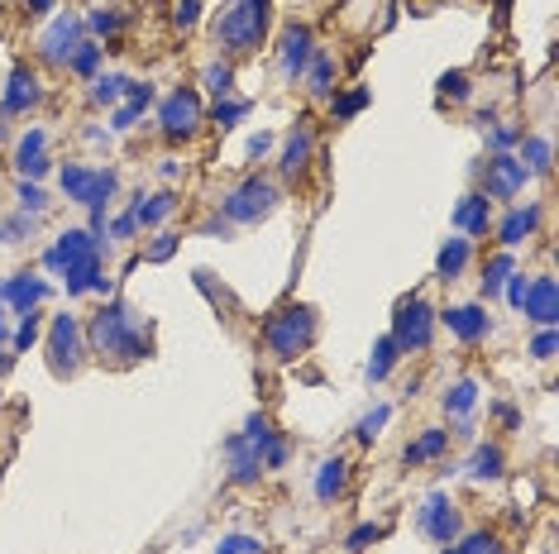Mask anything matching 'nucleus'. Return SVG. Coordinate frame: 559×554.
<instances>
[{"instance_id": "nucleus-29", "label": "nucleus", "mask_w": 559, "mask_h": 554, "mask_svg": "<svg viewBox=\"0 0 559 554\" xmlns=\"http://www.w3.org/2000/svg\"><path fill=\"white\" fill-rule=\"evenodd\" d=\"M172 211H177V196H172V192H158V196H149V201L139 196V206H134V220H139V225H163Z\"/></svg>"}, {"instance_id": "nucleus-4", "label": "nucleus", "mask_w": 559, "mask_h": 554, "mask_svg": "<svg viewBox=\"0 0 559 554\" xmlns=\"http://www.w3.org/2000/svg\"><path fill=\"white\" fill-rule=\"evenodd\" d=\"M273 211H278V187L268 177H244L235 192L220 201V215L230 225H258L263 215H273Z\"/></svg>"}, {"instance_id": "nucleus-17", "label": "nucleus", "mask_w": 559, "mask_h": 554, "mask_svg": "<svg viewBox=\"0 0 559 554\" xmlns=\"http://www.w3.org/2000/svg\"><path fill=\"white\" fill-rule=\"evenodd\" d=\"M311 149H316V129L301 120L292 134H287V144H282V177H301L306 172V163H311Z\"/></svg>"}, {"instance_id": "nucleus-61", "label": "nucleus", "mask_w": 559, "mask_h": 554, "mask_svg": "<svg viewBox=\"0 0 559 554\" xmlns=\"http://www.w3.org/2000/svg\"><path fill=\"white\" fill-rule=\"evenodd\" d=\"M0 120H5V110H0ZM0 134H5V125H0Z\"/></svg>"}, {"instance_id": "nucleus-25", "label": "nucleus", "mask_w": 559, "mask_h": 554, "mask_svg": "<svg viewBox=\"0 0 559 554\" xmlns=\"http://www.w3.org/2000/svg\"><path fill=\"white\" fill-rule=\"evenodd\" d=\"M344 483H349V464L335 454V459H325L321 473H316V497H321V502H335L344 492Z\"/></svg>"}, {"instance_id": "nucleus-35", "label": "nucleus", "mask_w": 559, "mask_h": 554, "mask_svg": "<svg viewBox=\"0 0 559 554\" xmlns=\"http://www.w3.org/2000/svg\"><path fill=\"white\" fill-rule=\"evenodd\" d=\"M125 77H115V72H110V77H96V82H91V101H96V106H110V101H120V96H125Z\"/></svg>"}, {"instance_id": "nucleus-31", "label": "nucleus", "mask_w": 559, "mask_h": 554, "mask_svg": "<svg viewBox=\"0 0 559 554\" xmlns=\"http://www.w3.org/2000/svg\"><path fill=\"white\" fill-rule=\"evenodd\" d=\"M201 86L211 91L215 101H230V91H235V67L230 63H211L201 72Z\"/></svg>"}, {"instance_id": "nucleus-43", "label": "nucleus", "mask_w": 559, "mask_h": 554, "mask_svg": "<svg viewBox=\"0 0 559 554\" xmlns=\"http://www.w3.org/2000/svg\"><path fill=\"white\" fill-rule=\"evenodd\" d=\"M440 96L464 101V96H469V77H464V72H445V77H440Z\"/></svg>"}, {"instance_id": "nucleus-54", "label": "nucleus", "mask_w": 559, "mask_h": 554, "mask_svg": "<svg viewBox=\"0 0 559 554\" xmlns=\"http://www.w3.org/2000/svg\"><path fill=\"white\" fill-rule=\"evenodd\" d=\"M526 287H531V282H526V277H507V301H512L516 311H521V301H526Z\"/></svg>"}, {"instance_id": "nucleus-58", "label": "nucleus", "mask_w": 559, "mask_h": 554, "mask_svg": "<svg viewBox=\"0 0 559 554\" xmlns=\"http://www.w3.org/2000/svg\"><path fill=\"white\" fill-rule=\"evenodd\" d=\"M48 5H53V0H29V15H43Z\"/></svg>"}, {"instance_id": "nucleus-28", "label": "nucleus", "mask_w": 559, "mask_h": 554, "mask_svg": "<svg viewBox=\"0 0 559 554\" xmlns=\"http://www.w3.org/2000/svg\"><path fill=\"white\" fill-rule=\"evenodd\" d=\"M516 273V258L512 249H502L497 258H488V268H483V297H497L502 287H507V277Z\"/></svg>"}, {"instance_id": "nucleus-32", "label": "nucleus", "mask_w": 559, "mask_h": 554, "mask_svg": "<svg viewBox=\"0 0 559 554\" xmlns=\"http://www.w3.org/2000/svg\"><path fill=\"white\" fill-rule=\"evenodd\" d=\"M473 406H478V383H473V378H459V383L445 392V411H450V416H469Z\"/></svg>"}, {"instance_id": "nucleus-44", "label": "nucleus", "mask_w": 559, "mask_h": 554, "mask_svg": "<svg viewBox=\"0 0 559 554\" xmlns=\"http://www.w3.org/2000/svg\"><path fill=\"white\" fill-rule=\"evenodd\" d=\"M172 254H177V235H158L149 249H144V258H149V263H168Z\"/></svg>"}, {"instance_id": "nucleus-6", "label": "nucleus", "mask_w": 559, "mask_h": 554, "mask_svg": "<svg viewBox=\"0 0 559 554\" xmlns=\"http://www.w3.org/2000/svg\"><path fill=\"white\" fill-rule=\"evenodd\" d=\"M58 182H63L67 201H77L86 211H106V201L115 196V187H120V177L110 168H82V163H67Z\"/></svg>"}, {"instance_id": "nucleus-39", "label": "nucleus", "mask_w": 559, "mask_h": 554, "mask_svg": "<svg viewBox=\"0 0 559 554\" xmlns=\"http://www.w3.org/2000/svg\"><path fill=\"white\" fill-rule=\"evenodd\" d=\"M20 211H24V215H34V220L48 211V196H43L34 182H24V177H20Z\"/></svg>"}, {"instance_id": "nucleus-2", "label": "nucleus", "mask_w": 559, "mask_h": 554, "mask_svg": "<svg viewBox=\"0 0 559 554\" xmlns=\"http://www.w3.org/2000/svg\"><path fill=\"white\" fill-rule=\"evenodd\" d=\"M268 20H273V0H235L220 20H215V43H220V53H230V58H244V53H254L263 34H268Z\"/></svg>"}, {"instance_id": "nucleus-48", "label": "nucleus", "mask_w": 559, "mask_h": 554, "mask_svg": "<svg viewBox=\"0 0 559 554\" xmlns=\"http://www.w3.org/2000/svg\"><path fill=\"white\" fill-rule=\"evenodd\" d=\"M86 24H91L96 34H106V39H110V34H120V10H96Z\"/></svg>"}, {"instance_id": "nucleus-52", "label": "nucleus", "mask_w": 559, "mask_h": 554, "mask_svg": "<svg viewBox=\"0 0 559 554\" xmlns=\"http://www.w3.org/2000/svg\"><path fill=\"white\" fill-rule=\"evenodd\" d=\"M196 15H201V0H182L172 20H177V29H192V24H196Z\"/></svg>"}, {"instance_id": "nucleus-50", "label": "nucleus", "mask_w": 559, "mask_h": 554, "mask_svg": "<svg viewBox=\"0 0 559 554\" xmlns=\"http://www.w3.org/2000/svg\"><path fill=\"white\" fill-rule=\"evenodd\" d=\"M125 96H129V106H134V110L153 106V86H149V82H129V86H125Z\"/></svg>"}, {"instance_id": "nucleus-42", "label": "nucleus", "mask_w": 559, "mask_h": 554, "mask_svg": "<svg viewBox=\"0 0 559 554\" xmlns=\"http://www.w3.org/2000/svg\"><path fill=\"white\" fill-rule=\"evenodd\" d=\"M39 311H24V320H20V330H15V349H29V344L39 340Z\"/></svg>"}, {"instance_id": "nucleus-41", "label": "nucleus", "mask_w": 559, "mask_h": 554, "mask_svg": "<svg viewBox=\"0 0 559 554\" xmlns=\"http://www.w3.org/2000/svg\"><path fill=\"white\" fill-rule=\"evenodd\" d=\"M29 230H34V215H24V211H20L15 220H5V225H0V239H5V244H20Z\"/></svg>"}, {"instance_id": "nucleus-12", "label": "nucleus", "mask_w": 559, "mask_h": 554, "mask_svg": "<svg viewBox=\"0 0 559 554\" xmlns=\"http://www.w3.org/2000/svg\"><path fill=\"white\" fill-rule=\"evenodd\" d=\"M82 29H86V20L82 15H63V20H53L48 24V34H43V58H48V63H58V67H67L72 63V53H77V48H82Z\"/></svg>"}, {"instance_id": "nucleus-24", "label": "nucleus", "mask_w": 559, "mask_h": 554, "mask_svg": "<svg viewBox=\"0 0 559 554\" xmlns=\"http://www.w3.org/2000/svg\"><path fill=\"white\" fill-rule=\"evenodd\" d=\"M43 297H48V282H39V277H15V282H5V301H10L20 316L34 311Z\"/></svg>"}, {"instance_id": "nucleus-30", "label": "nucleus", "mask_w": 559, "mask_h": 554, "mask_svg": "<svg viewBox=\"0 0 559 554\" xmlns=\"http://www.w3.org/2000/svg\"><path fill=\"white\" fill-rule=\"evenodd\" d=\"M397 359H402V349L392 344V335H383V340L373 344V359H368V383H383L387 373L397 368Z\"/></svg>"}, {"instance_id": "nucleus-20", "label": "nucleus", "mask_w": 559, "mask_h": 554, "mask_svg": "<svg viewBox=\"0 0 559 554\" xmlns=\"http://www.w3.org/2000/svg\"><path fill=\"white\" fill-rule=\"evenodd\" d=\"M435 320H445V325H450V330H454V335H459L464 344L483 340V335L493 330V320H488V311H483V306H450L445 316H435Z\"/></svg>"}, {"instance_id": "nucleus-21", "label": "nucleus", "mask_w": 559, "mask_h": 554, "mask_svg": "<svg viewBox=\"0 0 559 554\" xmlns=\"http://www.w3.org/2000/svg\"><path fill=\"white\" fill-rule=\"evenodd\" d=\"M536 225H540V206L531 201V206H516L502 225H497V239H502V249H516V244H526V239L536 235Z\"/></svg>"}, {"instance_id": "nucleus-7", "label": "nucleus", "mask_w": 559, "mask_h": 554, "mask_svg": "<svg viewBox=\"0 0 559 554\" xmlns=\"http://www.w3.org/2000/svg\"><path fill=\"white\" fill-rule=\"evenodd\" d=\"M430 340H435V311H430L426 297H411L397 306V320H392V344L402 354H426Z\"/></svg>"}, {"instance_id": "nucleus-46", "label": "nucleus", "mask_w": 559, "mask_h": 554, "mask_svg": "<svg viewBox=\"0 0 559 554\" xmlns=\"http://www.w3.org/2000/svg\"><path fill=\"white\" fill-rule=\"evenodd\" d=\"M244 115H249L244 101H215V125H235V120H244Z\"/></svg>"}, {"instance_id": "nucleus-63", "label": "nucleus", "mask_w": 559, "mask_h": 554, "mask_svg": "<svg viewBox=\"0 0 559 554\" xmlns=\"http://www.w3.org/2000/svg\"><path fill=\"white\" fill-rule=\"evenodd\" d=\"M440 554H450V550H440Z\"/></svg>"}, {"instance_id": "nucleus-55", "label": "nucleus", "mask_w": 559, "mask_h": 554, "mask_svg": "<svg viewBox=\"0 0 559 554\" xmlns=\"http://www.w3.org/2000/svg\"><path fill=\"white\" fill-rule=\"evenodd\" d=\"M144 110H134V106H125V110H115V120H110V129H129L134 120H139Z\"/></svg>"}, {"instance_id": "nucleus-11", "label": "nucleus", "mask_w": 559, "mask_h": 554, "mask_svg": "<svg viewBox=\"0 0 559 554\" xmlns=\"http://www.w3.org/2000/svg\"><path fill=\"white\" fill-rule=\"evenodd\" d=\"M101 244L106 239H96L91 230H67L48 254H43V268H53V273H67L72 263H86V258H101Z\"/></svg>"}, {"instance_id": "nucleus-26", "label": "nucleus", "mask_w": 559, "mask_h": 554, "mask_svg": "<svg viewBox=\"0 0 559 554\" xmlns=\"http://www.w3.org/2000/svg\"><path fill=\"white\" fill-rule=\"evenodd\" d=\"M502 469H507V454H502V445H478V449H473L469 478L488 483V478H502Z\"/></svg>"}, {"instance_id": "nucleus-34", "label": "nucleus", "mask_w": 559, "mask_h": 554, "mask_svg": "<svg viewBox=\"0 0 559 554\" xmlns=\"http://www.w3.org/2000/svg\"><path fill=\"white\" fill-rule=\"evenodd\" d=\"M450 554H502V540H497L493 531H473V535H464Z\"/></svg>"}, {"instance_id": "nucleus-19", "label": "nucleus", "mask_w": 559, "mask_h": 554, "mask_svg": "<svg viewBox=\"0 0 559 554\" xmlns=\"http://www.w3.org/2000/svg\"><path fill=\"white\" fill-rule=\"evenodd\" d=\"M15 168H20L24 182H34L48 172V134L43 129H29L20 139V149H15Z\"/></svg>"}, {"instance_id": "nucleus-57", "label": "nucleus", "mask_w": 559, "mask_h": 554, "mask_svg": "<svg viewBox=\"0 0 559 554\" xmlns=\"http://www.w3.org/2000/svg\"><path fill=\"white\" fill-rule=\"evenodd\" d=\"M177 172H182V163H177V158H163V177H168V182L177 177Z\"/></svg>"}, {"instance_id": "nucleus-23", "label": "nucleus", "mask_w": 559, "mask_h": 554, "mask_svg": "<svg viewBox=\"0 0 559 554\" xmlns=\"http://www.w3.org/2000/svg\"><path fill=\"white\" fill-rule=\"evenodd\" d=\"M469 239H445V244H440V258H435V277H440V282H454V277L464 273V268H469Z\"/></svg>"}, {"instance_id": "nucleus-13", "label": "nucleus", "mask_w": 559, "mask_h": 554, "mask_svg": "<svg viewBox=\"0 0 559 554\" xmlns=\"http://www.w3.org/2000/svg\"><path fill=\"white\" fill-rule=\"evenodd\" d=\"M421 531L435 540V545H454L459 540V512L445 492H430L426 507H421Z\"/></svg>"}, {"instance_id": "nucleus-27", "label": "nucleus", "mask_w": 559, "mask_h": 554, "mask_svg": "<svg viewBox=\"0 0 559 554\" xmlns=\"http://www.w3.org/2000/svg\"><path fill=\"white\" fill-rule=\"evenodd\" d=\"M306 91L311 96H330L335 91V58L330 53H316L311 67H306Z\"/></svg>"}, {"instance_id": "nucleus-47", "label": "nucleus", "mask_w": 559, "mask_h": 554, "mask_svg": "<svg viewBox=\"0 0 559 554\" xmlns=\"http://www.w3.org/2000/svg\"><path fill=\"white\" fill-rule=\"evenodd\" d=\"M531 359H555V325H545V330H540L536 340H531Z\"/></svg>"}, {"instance_id": "nucleus-53", "label": "nucleus", "mask_w": 559, "mask_h": 554, "mask_svg": "<svg viewBox=\"0 0 559 554\" xmlns=\"http://www.w3.org/2000/svg\"><path fill=\"white\" fill-rule=\"evenodd\" d=\"M287 464V445L282 440H273V445L263 449V469H282Z\"/></svg>"}, {"instance_id": "nucleus-15", "label": "nucleus", "mask_w": 559, "mask_h": 554, "mask_svg": "<svg viewBox=\"0 0 559 554\" xmlns=\"http://www.w3.org/2000/svg\"><path fill=\"white\" fill-rule=\"evenodd\" d=\"M488 225H493V201H488L483 192H469L459 206H454V230L483 239V235H488Z\"/></svg>"}, {"instance_id": "nucleus-8", "label": "nucleus", "mask_w": 559, "mask_h": 554, "mask_svg": "<svg viewBox=\"0 0 559 554\" xmlns=\"http://www.w3.org/2000/svg\"><path fill=\"white\" fill-rule=\"evenodd\" d=\"M526 182H531V172H526L521 158L493 153V158H488V177H483V196H488V201H512V196L526 192Z\"/></svg>"}, {"instance_id": "nucleus-56", "label": "nucleus", "mask_w": 559, "mask_h": 554, "mask_svg": "<svg viewBox=\"0 0 559 554\" xmlns=\"http://www.w3.org/2000/svg\"><path fill=\"white\" fill-rule=\"evenodd\" d=\"M268 149H273V134H254L249 139V158H263Z\"/></svg>"}, {"instance_id": "nucleus-40", "label": "nucleus", "mask_w": 559, "mask_h": 554, "mask_svg": "<svg viewBox=\"0 0 559 554\" xmlns=\"http://www.w3.org/2000/svg\"><path fill=\"white\" fill-rule=\"evenodd\" d=\"M215 554H263V545H258L254 535H225L215 545Z\"/></svg>"}, {"instance_id": "nucleus-18", "label": "nucleus", "mask_w": 559, "mask_h": 554, "mask_svg": "<svg viewBox=\"0 0 559 554\" xmlns=\"http://www.w3.org/2000/svg\"><path fill=\"white\" fill-rule=\"evenodd\" d=\"M225 454H230V483H258L263 454H258L244 435H230V440H225Z\"/></svg>"}, {"instance_id": "nucleus-5", "label": "nucleus", "mask_w": 559, "mask_h": 554, "mask_svg": "<svg viewBox=\"0 0 559 554\" xmlns=\"http://www.w3.org/2000/svg\"><path fill=\"white\" fill-rule=\"evenodd\" d=\"M86 363V330L77 316H53L48 325V368L58 378H77Z\"/></svg>"}, {"instance_id": "nucleus-22", "label": "nucleus", "mask_w": 559, "mask_h": 554, "mask_svg": "<svg viewBox=\"0 0 559 554\" xmlns=\"http://www.w3.org/2000/svg\"><path fill=\"white\" fill-rule=\"evenodd\" d=\"M445 449H450V430L430 426V430H421V440H411V445L402 449V459H407L411 469H416V464H430V459H440Z\"/></svg>"}, {"instance_id": "nucleus-49", "label": "nucleus", "mask_w": 559, "mask_h": 554, "mask_svg": "<svg viewBox=\"0 0 559 554\" xmlns=\"http://www.w3.org/2000/svg\"><path fill=\"white\" fill-rule=\"evenodd\" d=\"M521 139H526L521 129H512V125H493V149H497V153H507L512 144H521Z\"/></svg>"}, {"instance_id": "nucleus-62", "label": "nucleus", "mask_w": 559, "mask_h": 554, "mask_svg": "<svg viewBox=\"0 0 559 554\" xmlns=\"http://www.w3.org/2000/svg\"><path fill=\"white\" fill-rule=\"evenodd\" d=\"M0 368H10V359H0Z\"/></svg>"}, {"instance_id": "nucleus-1", "label": "nucleus", "mask_w": 559, "mask_h": 554, "mask_svg": "<svg viewBox=\"0 0 559 554\" xmlns=\"http://www.w3.org/2000/svg\"><path fill=\"white\" fill-rule=\"evenodd\" d=\"M86 344H91V354H101L110 363H139L149 354V340H144V325L134 316V306L129 301H110L101 306L91 325H86Z\"/></svg>"}, {"instance_id": "nucleus-9", "label": "nucleus", "mask_w": 559, "mask_h": 554, "mask_svg": "<svg viewBox=\"0 0 559 554\" xmlns=\"http://www.w3.org/2000/svg\"><path fill=\"white\" fill-rule=\"evenodd\" d=\"M158 125L168 139H192L201 129V96L196 91H172L168 101L158 106Z\"/></svg>"}, {"instance_id": "nucleus-38", "label": "nucleus", "mask_w": 559, "mask_h": 554, "mask_svg": "<svg viewBox=\"0 0 559 554\" xmlns=\"http://www.w3.org/2000/svg\"><path fill=\"white\" fill-rule=\"evenodd\" d=\"M364 106H368V86H354V91H344L335 101V120H354Z\"/></svg>"}, {"instance_id": "nucleus-33", "label": "nucleus", "mask_w": 559, "mask_h": 554, "mask_svg": "<svg viewBox=\"0 0 559 554\" xmlns=\"http://www.w3.org/2000/svg\"><path fill=\"white\" fill-rule=\"evenodd\" d=\"M521 163L531 177H545L550 172V139H521Z\"/></svg>"}, {"instance_id": "nucleus-60", "label": "nucleus", "mask_w": 559, "mask_h": 554, "mask_svg": "<svg viewBox=\"0 0 559 554\" xmlns=\"http://www.w3.org/2000/svg\"><path fill=\"white\" fill-rule=\"evenodd\" d=\"M497 5H502V10H507V5H512V0H497Z\"/></svg>"}, {"instance_id": "nucleus-37", "label": "nucleus", "mask_w": 559, "mask_h": 554, "mask_svg": "<svg viewBox=\"0 0 559 554\" xmlns=\"http://www.w3.org/2000/svg\"><path fill=\"white\" fill-rule=\"evenodd\" d=\"M387 416H392V406H373V411H368L364 421H359V440H364V445H373V440H378V435H383V426H387Z\"/></svg>"}, {"instance_id": "nucleus-45", "label": "nucleus", "mask_w": 559, "mask_h": 554, "mask_svg": "<svg viewBox=\"0 0 559 554\" xmlns=\"http://www.w3.org/2000/svg\"><path fill=\"white\" fill-rule=\"evenodd\" d=\"M383 535H387L383 526H354L344 545H349V550H368V545H373V540H383Z\"/></svg>"}, {"instance_id": "nucleus-59", "label": "nucleus", "mask_w": 559, "mask_h": 554, "mask_svg": "<svg viewBox=\"0 0 559 554\" xmlns=\"http://www.w3.org/2000/svg\"><path fill=\"white\" fill-rule=\"evenodd\" d=\"M5 340H10V330H5V316H0V344H5Z\"/></svg>"}, {"instance_id": "nucleus-10", "label": "nucleus", "mask_w": 559, "mask_h": 554, "mask_svg": "<svg viewBox=\"0 0 559 554\" xmlns=\"http://www.w3.org/2000/svg\"><path fill=\"white\" fill-rule=\"evenodd\" d=\"M316 58V39H311V29L306 24H292V29H282L278 39V72L287 82H301L306 77V67Z\"/></svg>"}, {"instance_id": "nucleus-36", "label": "nucleus", "mask_w": 559, "mask_h": 554, "mask_svg": "<svg viewBox=\"0 0 559 554\" xmlns=\"http://www.w3.org/2000/svg\"><path fill=\"white\" fill-rule=\"evenodd\" d=\"M72 72H77V77H91V72H96V67H101V43H91L86 39L82 48H77V53H72Z\"/></svg>"}, {"instance_id": "nucleus-14", "label": "nucleus", "mask_w": 559, "mask_h": 554, "mask_svg": "<svg viewBox=\"0 0 559 554\" xmlns=\"http://www.w3.org/2000/svg\"><path fill=\"white\" fill-rule=\"evenodd\" d=\"M521 311H526V320H536L540 330H545V325H555V316H559L555 277H531V287H526V301H521Z\"/></svg>"}, {"instance_id": "nucleus-16", "label": "nucleus", "mask_w": 559, "mask_h": 554, "mask_svg": "<svg viewBox=\"0 0 559 554\" xmlns=\"http://www.w3.org/2000/svg\"><path fill=\"white\" fill-rule=\"evenodd\" d=\"M39 101H43L39 77H34V72H24V67H15V72H10V86H5L0 110H5V115H24V110H34Z\"/></svg>"}, {"instance_id": "nucleus-51", "label": "nucleus", "mask_w": 559, "mask_h": 554, "mask_svg": "<svg viewBox=\"0 0 559 554\" xmlns=\"http://www.w3.org/2000/svg\"><path fill=\"white\" fill-rule=\"evenodd\" d=\"M139 235V220H134V211H125L115 225H110V239H134Z\"/></svg>"}, {"instance_id": "nucleus-3", "label": "nucleus", "mask_w": 559, "mask_h": 554, "mask_svg": "<svg viewBox=\"0 0 559 554\" xmlns=\"http://www.w3.org/2000/svg\"><path fill=\"white\" fill-rule=\"evenodd\" d=\"M263 344L278 363L301 359L311 344H316V311L311 306H282L278 316L263 325Z\"/></svg>"}]
</instances>
